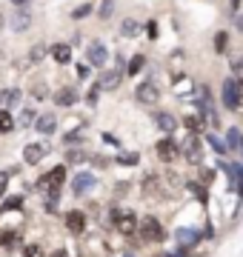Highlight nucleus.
Instances as JSON below:
<instances>
[{
  "label": "nucleus",
  "mask_w": 243,
  "mask_h": 257,
  "mask_svg": "<svg viewBox=\"0 0 243 257\" xmlns=\"http://www.w3.org/2000/svg\"><path fill=\"white\" fill-rule=\"evenodd\" d=\"M138 214L132 209H112L109 211V226H114V231L117 234H123V237H135L138 234Z\"/></svg>",
  "instance_id": "nucleus-1"
},
{
  "label": "nucleus",
  "mask_w": 243,
  "mask_h": 257,
  "mask_svg": "<svg viewBox=\"0 0 243 257\" xmlns=\"http://www.w3.org/2000/svg\"><path fill=\"white\" fill-rule=\"evenodd\" d=\"M163 237H166V229H163V223H160L158 217H152V214L141 217V223H138V240H141V243L158 246V243H163Z\"/></svg>",
  "instance_id": "nucleus-2"
},
{
  "label": "nucleus",
  "mask_w": 243,
  "mask_h": 257,
  "mask_svg": "<svg viewBox=\"0 0 243 257\" xmlns=\"http://www.w3.org/2000/svg\"><path fill=\"white\" fill-rule=\"evenodd\" d=\"M240 80L234 77V74H229V77H223V83H220V103H223L226 111H240Z\"/></svg>",
  "instance_id": "nucleus-3"
},
{
  "label": "nucleus",
  "mask_w": 243,
  "mask_h": 257,
  "mask_svg": "<svg viewBox=\"0 0 243 257\" xmlns=\"http://www.w3.org/2000/svg\"><path fill=\"white\" fill-rule=\"evenodd\" d=\"M180 157L189 166H203V143H200V135H186L183 138V143H180Z\"/></svg>",
  "instance_id": "nucleus-4"
},
{
  "label": "nucleus",
  "mask_w": 243,
  "mask_h": 257,
  "mask_svg": "<svg viewBox=\"0 0 243 257\" xmlns=\"http://www.w3.org/2000/svg\"><path fill=\"white\" fill-rule=\"evenodd\" d=\"M86 63L92 66V69H106V63H109V49H106V43H103L100 37H92L86 43Z\"/></svg>",
  "instance_id": "nucleus-5"
},
{
  "label": "nucleus",
  "mask_w": 243,
  "mask_h": 257,
  "mask_svg": "<svg viewBox=\"0 0 243 257\" xmlns=\"http://www.w3.org/2000/svg\"><path fill=\"white\" fill-rule=\"evenodd\" d=\"M155 155H158V160L160 163H166V166H172L175 160L180 157V143L172 135H163V138L155 143Z\"/></svg>",
  "instance_id": "nucleus-6"
},
{
  "label": "nucleus",
  "mask_w": 243,
  "mask_h": 257,
  "mask_svg": "<svg viewBox=\"0 0 243 257\" xmlns=\"http://www.w3.org/2000/svg\"><path fill=\"white\" fill-rule=\"evenodd\" d=\"M135 100L141 103V106H149V109L158 106L160 103V86L152 80V77L149 80H141L138 86H135Z\"/></svg>",
  "instance_id": "nucleus-7"
},
{
  "label": "nucleus",
  "mask_w": 243,
  "mask_h": 257,
  "mask_svg": "<svg viewBox=\"0 0 243 257\" xmlns=\"http://www.w3.org/2000/svg\"><path fill=\"white\" fill-rule=\"evenodd\" d=\"M123 77H126V72L123 69H100V74H97V89L100 92H117L120 89Z\"/></svg>",
  "instance_id": "nucleus-8"
},
{
  "label": "nucleus",
  "mask_w": 243,
  "mask_h": 257,
  "mask_svg": "<svg viewBox=\"0 0 243 257\" xmlns=\"http://www.w3.org/2000/svg\"><path fill=\"white\" fill-rule=\"evenodd\" d=\"M52 100H55L57 109H72V106H77V100H80V92H77L75 83H66V86H60V89L52 94Z\"/></svg>",
  "instance_id": "nucleus-9"
},
{
  "label": "nucleus",
  "mask_w": 243,
  "mask_h": 257,
  "mask_svg": "<svg viewBox=\"0 0 243 257\" xmlns=\"http://www.w3.org/2000/svg\"><path fill=\"white\" fill-rule=\"evenodd\" d=\"M94 186H97V177H94V172H77L75 177H69V189H72V194H77V197L89 194Z\"/></svg>",
  "instance_id": "nucleus-10"
},
{
  "label": "nucleus",
  "mask_w": 243,
  "mask_h": 257,
  "mask_svg": "<svg viewBox=\"0 0 243 257\" xmlns=\"http://www.w3.org/2000/svg\"><path fill=\"white\" fill-rule=\"evenodd\" d=\"M32 23H35V18H32L29 6H18V9H15V15L6 20V26H9L15 35H23V32H29V29H32Z\"/></svg>",
  "instance_id": "nucleus-11"
},
{
  "label": "nucleus",
  "mask_w": 243,
  "mask_h": 257,
  "mask_svg": "<svg viewBox=\"0 0 243 257\" xmlns=\"http://www.w3.org/2000/svg\"><path fill=\"white\" fill-rule=\"evenodd\" d=\"M49 57H52L57 66H72V63H75L72 43H66V40H57V43H52V46H49Z\"/></svg>",
  "instance_id": "nucleus-12"
},
{
  "label": "nucleus",
  "mask_w": 243,
  "mask_h": 257,
  "mask_svg": "<svg viewBox=\"0 0 243 257\" xmlns=\"http://www.w3.org/2000/svg\"><path fill=\"white\" fill-rule=\"evenodd\" d=\"M63 223H66V231L69 234H75V237H80L86 231V211H80V209H69L66 211V217H63Z\"/></svg>",
  "instance_id": "nucleus-13"
},
{
  "label": "nucleus",
  "mask_w": 243,
  "mask_h": 257,
  "mask_svg": "<svg viewBox=\"0 0 243 257\" xmlns=\"http://www.w3.org/2000/svg\"><path fill=\"white\" fill-rule=\"evenodd\" d=\"M175 240H178V246L192 248V246H197V243L203 240V229H192V226H178V229H175Z\"/></svg>",
  "instance_id": "nucleus-14"
},
{
  "label": "nucleus",
  "mask_w": 243,
  "mask_h": 257,
  "mask_svg": "<svg viewBox=\"0 0 243 257\" xmlns=\"http://www.w3.org/2000/svg\"><path fill=\"white\" fill-rule=\"evenodd\" d=\"M141 194L146 200H160V194H163V180L158 175H146L141 183Z\"/></svg>",
  "instance_id": "nucleus-15"
},
{
  "label": "nucleus",
  "mask_w": 243,
  "mask_h": 257,
  "mask_svg": "<svg viewBox=\"0 0 243 257\" xmlns=\"http://www.w3.org/2000/svg\"><path fill=\"white\" fill-rule=\"evenodd\" d=\"M35 132L43 135V138H52V135L57 132V114L55 111H43V114H38V120H35Z\"/></svg>",
  "instance_id": "nucleus-16"
},
{
  "label": "nucleus",
  "mask_w": 243,
  "mask_h": 257,
  "mask_svg": "<svg viewBox=\"0 0 243 257\" xmlns=\"http://www.w3.org/2000/svg\"><path fill=\"white\" fill-rule=\"evenodd\" d=\"M155 126L163 132V135H175L180 128V120L172 114V111H155Z\"/></svg>",
  "instance_id": "nucleus-17"
},
{
  "label": "nucleus",
  "mask_w": 243,
  "mask_h": 257,
  "mask_svg": "<svg viewBox=\"0 0 243 257\" xmlns=\"http://www.w3.org/2000/svg\"><path fill=\"white\" fill-rule=\"evenodd\" d=\"M46 55H49V46L40 40V43H35V46L26 52V57H23V63L29 66V69H35V66H40V63H46Z\"/></svg>",
  "instance_id": "nucleus-18"
},
{
  "label": "nucleus",
  "mask_w": 243,
  "mask_h": 257,
  "mask_svg": "<svg viewBox=\"0 0 243 257\" xmlns=\"http://www.w3.org/2000/svg\"><path fill=\"white\" fill-rule=\"evenodd\" d=\"M180 123H183V128H186L189 135H200V138H203L206 132H209V123H206L203 117H200V111H195V114H183V120H180Z\"/></svg>",
  "instance_id": "nucleus-19"
},
{
  "label": "nucleus",
  "mask_w": 243,
  "mask_h": 257,
  "mask_svg": "<svg viewBox=\"0 0 243 257\" xmlns=\"http://www.w3.org/2000/svg\"><path fill=\"white\" fill-rule=\"evenodd\" d=\"M117 32H120V37H126V40H138L143 32V23L138 18H123L120 26H117Z\"/></svg>",
  "instance_id": "nucleus-20"
},
{
  "label": "nucleus",
  "mask_w": 243,
  "mask_h": 257,
  "mask_svg": "<svg viewBox=\"0 0 243 257\" xmlns=\"http://www.w3.org/2000/svg\"><path fill=\"white\" fill-rule=\"evenodd\" d=\"M23 103V89H3L0 86V109H18Z\"/></svg>",
  "instance_id": "nucleus-21"
},
{
  "label": "nucleus",
  "mask_w": 243,
  "mask_h": 257,
  "mask_svg": "<svg viewBox=\"0 0 243 257\" xmlns=\"http://www.w3.org/2000/svg\"><path fill=\"white\" fill-rule=\"evenodd\" d=\"M43 155H46V146L43 143H26L23 146V163L26 166H38L43 160Z\"/></svg>",
  "instance_id": "nucleus-22"
},
{
  "label": "nucleus",
  "mask_w": 243,
  "mask_h": 257,
  "mask_svg": "<svg viewBox=\"0 0 243 257\" xmlns=\"http://www.w3.org/2000/svg\"><path fill=\"white\" fill-rule=\"evenodd\" d=\"M183 189H186V192L192 194L200 206H209V186H203L200 180H186V183H183Z\"/></svg>",
  "instance_id": "nucleus-23"
},
{
  "label": "nucleus",
  "mask_w": 243,
  "mask_h": 257,
  "mask_svg": "<svg viewBox=\"0 0 243 257\" xmlns=\"http://www.w3.org/2000/svg\"><path fill=\"white\" fill-rule=\"evenodd\" d=\"M223 143H226V149H229V155H237L240 146H243V132L237 126H229L226 135H223Z\"/></svg>",
  "instance_id": "nucleus-24"
},
{
  "label": "nucleus",
  "mask_w": 243,
  "mask_h": 257,
  "mask_svg": "<svg viewBox=\"0 0 243 257\" xmlns=\"http://www.w3.org/2000/svg\"><path fill=\"white\" fill-rule=\"evenodd\" d=\"M143 69H146V55H143V52H135V55L126 60V77H138Z\"/></svg>",
  "instance_id": "nucleus-25"
},
{
  "label": "nucleus",
  "mask_w": 243,
  "mask_h": 257,
  "mask_svg": "<svg viewBox=\"0 0 243 257\" xmlns=\"http://www.w3.org/2000/svg\"><path fill=\"white\" fill-rule=\"evenodd\" d=\"M229 43H232V35H229L226 29L215 32V37H212V49H215V55H226V52H229Z\"/></svg>",
  "instance_id": "nucleus-26"
},
{
  "label": "nucleus",
  "mask_w": 243,
  "mask_h": 257,
  "mask_svg": "<svg viewBox=\"0 0 243 257\" xmlns=\"http://www.w3.org/2000/svg\"><path fill=\"white\" fill-rule=\"evenodd\" d=\"M23 206H26V197H23V194L3 197V203H0V214H6V211H20Z\"/></svg>",
  "instance_id": "nucleus-27"
},
{
  "label": "nucleus",
  "mask_w": 243,
  "mask_h": 257,
  "mask_svg": "<svg viewBox=\"0 0 243 257\" xmlns=\"http://www.w3.org/2000/svg\"><path fill=\"white\" fill-rule=\"evenodd\" d=\"M94 15V3L92 0H86V3H80V6H75V9L69 12V18L75 20V23H80V20H86V18H92Z\"/></svg>",
  "instance_id": "nucleus-28"
},
{
  "label": "nucleus",
  "mask_w": 243,
  "mask_h": 257,
  "mask_svg": "<svg viewBox=\"0 0 243 257\" xmlns=\"http://www.w3.org/2000/svg\"><path fill=\"white\" fill-rule=\"evenodd\" d=\"M112 15H114V0H100V6H94V18L97 20H112Z\"/></svg>",
  "instance_id": "nucleus-29"
},
{
  "label": "nucleus",
  "mask_w": 243,
  "mask_h": 257,
  "mask_svg": "<svg viewBox=\"0 0 243 257\" xmlns=\"http://www.w3.org/2000/svg\"><path fill=\"white\" fill-rule=\"evenodd\" d=\"M35 120H38V111L32 109V106H23V111L18 114V120H15V123H18L20 128H29V126H35Z\"/></svg>",
  "instance_id": "nucleus-30"
},
{
  "label": "nucleus",
  "mask_w": 243,
  "mask_h": 257,
  "mask_svg": "<svg viewBox=\"0 0 243 257\" xmlns=\"http://www.w3.org/2000/svg\"><path fill=\"white\" fill-rule=\"evenodd\" d=\"M89 160V155H86L83 149H69L66 146V166H80Z\"/></svg>",
  "instance_id": "nucleus-31"
},
{
  "label": "nucleus",
  "mask_w": 243,
  "mask_h": 257,
  "mask_svg": "<svg viewBox=\"0 0 243 257\" xmlns=\"http://www.w3.org/2000/svg\"><path fill=\"white\" fill-rule=\"evenodd\" d=\"M15 117H12V111L9 109H0V135H12L15 132Z\"/></svg>",
  "instance_id": "nucleus-32"
},
{
  "label": "nucleus",
  "mask_w": 243,
  "mask_h": 257,
  "mask_svg": "<svg viewBox=\"0 0 243 257\" xmlns=\"http://www.w3.org/2000/svg\"><path fill=\"white\" fill-rule=\"evenodd\" d=\"M203 138H206V143H209V146L215 149V155H220V157H226V155H229V149H226V143H223L220 138H215L212 132H206Z\"/></svg>",
  "instance_id": "nucleus-33"
},
{
  "label": "nucleus",
  "mask_w": 243,
  "mask_h": 257,
  "mask_svg": "<svg viewBox=\"0 0 243 257\" xmlns=\"http://www.w3.org/2000/svg\"><path fill=\"white\" fill-rule=\"evenodd\" d=\"M114 163L117 166H138L141 163V155L138 152H120V155H114Z\"/></svg>",
  "instance_id": "nucleus-34"
},
{
  "label": "nucleus",
  "mask_w": 243,
  "mask_h": 257,
  "mask_svg": "<svg viewBox=\"0 0 243 257\" xmlns=\"http://www.w3.org/2000/svg\"><path fill=\"white\" fill-rule=\"evenodd\" d=\"M23 257H46V251H43L40 243H26L23 246Z\"/></svg>",
  "instance_id": "nucleus-35"
},
{
  "label": "nucleus",
  "mask_w": 243,
  "mask_h": 257,
  "mask_svg": "<svg viewBox=\"0 0 243 257\" xmlns=\"http://www.w3.org/2000/svg\"><path fill=\"white\" fill-rule=\"evenodd\" d=\"M86 106H89V109H94V106H97V100H100V89H97V83H94L92 89H89V92H86Z\"/></svg>",
  "instance_id": "nucleus-36"
},
{
  "label": "nucleus",
  "mask_w": 243,
  "mask_h": 257,
  "mask_svg": "<svg viewBox=\"0 0 243 257\" xmlns=\"http://www.w3.org/2000/svg\"><path fill=\"white\" fill-rule=\"evenodd\" d=\"M32 97H35V100H46V97H49V86H46V83H35Z\"/></svg>",
  "instance_id": "nucleus-37"
},
{
  "label": "nucleus",
  "mask_w": 243,
  "mask_h": 257,
  "mask_svg": "<svg viewBox=\"0 0 243 257\" xmlns=\"http://www.w3.org/2000/svg\"><path fill=\"white\" fill-rule=\"evenodd\" d=\"M83 135H80V132H69V135H63V143L66 146H77V143H83Z\"/></svg>",
  "instance_id": "nucleus-38"
},
{
  "label": "nucleus",
  "mask_w": 243,
  "mask_h": 257,
  "mask_svg": "<svg viewBox=\"0 0 243 257\" xmlns=\"http://www.w3.org/2000/svg\"><path fill=\"white\" fill-rule=\"evenodd\" d=\"M197 180H200L203 186H209L212 180H215V169H209V166H206V169H200V175H197Z\"/></svg>",
  "instance_id": "nucleus-39"
},
{
  "label": "nucleus",
  "mask_w": 243,
  "mask_h": 257,
  "mask_svg": "<svg viewBox=\"0 0 243 257\" xmlns=\"http://www.w3.org/2000/svg\"><path fill=\"white\" fill-rule=\"evenodd\" d=\"M146 37H149L152 43L158 40V20H149V23H146Z\"/></svg>",
  "instance_id": "nucleus-40"
},
{
  "label": "nucleus",
  "mask_w": 243,
  "mask_h": 257,
  "mask_svg": "<svg viewBox=\"0 0 243 257\" xmlns=\"http://www.w3.org/2000/svg\"><path fill=\"white\" fill-rule=\"evenodd\" d=\"M89 74H92V66L86 63V60H83V63H77V77H80V80H86Z\"/></svg>",
  "instance_id": "nucleus-41"
},
{
  "label": "nucleus",
  "mask_w": 243,
  "mask_h": 257,
  "mask_svg": "<svg viewBox=\"0 0 243 257\" xmlns=\"http://www.w3.org/2000/svg\"><path fill=\"white\" fill-rule=\"evenodd\" d=\"M6 189H9V175H6V172H0V200L6 197Z\"/></svg>",
  "instance_id": "nucleus-42"
},
{
  "label": "nucleus",
  "mask_w": 243,
  "mask_h": 257,
  "mask_svg": "<svg viewBox=\"0 0 243 257\" xmlns=\"http://www.w3.org/2000/svg\"><path fill=\"white\" fill-rule=\"evenodd\" d=\"M229 66H232V74L237 77V74L243 72V57H232V63H229Z\"/></svg>",
  "instance_id": "nucleus-43"
},
{
  "label": "nucleus",
  "mask_w": 243,
  "mask_h": 257,
  "mask_svg": "<svg viewBox=\"0 0 243 257\" xmlns=\"http://www.w3.org/2000/svg\"><path fill=\"white\" fill-rule=\"evenodd\" d=\"M103 143H109V146H114V149H120V140L114 138V135H109V132H103Z\"/></svg>",
  "instance_id": "nucleus-44"
},
{
  "label": "nucleus",
  "mask_w": 243,
  "mask_h": 257,
  "mask_svg": "<svg viewBox=\"0 0 243 257\" xmlns=\"http://www.w3.org/2000/svg\"><path fill=\"white\" fill-rule=\"evenodd\" d=\"M49 257H72V254H69V248H52Z\"/></svg>",
  "instance_id": "nucleus-45"
},
{
  "label": "nucleus",
  "mask_w": 243,
  "mask_h": 257,
  "mask_svg": "<svg viewBox=\"0 0 243 257\" xmlns=\"http://www.w3.org/2000/svg\"><path fill=\"white\" fill-rule=\"evenodd\" d=\"M232 20H234V26L243 32V15H240V12H232Z\"/></svg>",
  "instance_id": "nucleus-46"
},
{
  "label": "nucleus",
  "mask_w": 243,
  "mask_h": 257,
  "mask_svg": "<svg viewBox=\"0 0 243 257\" xmlns=\"http://www.w3.org/2000/svg\"><path fill=\"white\" fill-rule=\"evenodd\" d=\"M240 3H243V0H229V9H232V12H240Z\"/></svg>",
  "instance_id": "nucleus-47"
},
{
  "label": "nucleus",
  "mask_w": 243,
  "mask_h": 257,
  "mask_svg": "<svg viewBox=\"0 0 243 257\" xmlns=\"http://www.w3.org/2000/svg\"><path fill=\"white\" fill-rule=\"evenodd\" d=\"M29 3H32V0H12V6H15V9H18V6H29Z\"/></svg>",
  "instance_id": "nucleus-48"
},
{
  "label": "nucleus",
  "mask_w": 243,
  "mask_h": 257,
  "mask_svg": "<svg viewBox=\"0 0 243 257\" xmlns=\"http://www.w3.org/2000/svg\"><path fill=\"white\" fill-rule=\"evenodd\" d=\"M6 20H9V18H6V15H3V12H0V32H3V29H6Z\"/></svg>",
  "instance_id": "nucleus-49"
},
{
  "label": "nucleus",
  "mask_w": 243,
  "mask_h": 257,
  "mask_svg": "<svg viewBox=\"0 0 243 257\" xmlns=\"http://www.w3.org/2000/svg\"><path fill=\"white\" fill-rule=\"evenodd\" d=\"M152 257H172V254H166V251H160V254H152Z\"/></svg>",
  "instance_id": "nucleus-50"
},
{
  "label": "nucleus",
  "mask_w": 243,
  "mask_h": 257,
  "mask_svg": "<svg viewBox=\"0 0 243 257\" xmlns=\"http://www.w3.org/2000/svg\"><path fill=\"white\" fill-rule=\"evenodd\" d=\"M123 257H135V254H132V251H126V254H123Z\"/></svg>",
  "instance_id": "nucleus-51"
},
{
  "label": "nucleus",
  "mask_w": 243,
  "mask_h": 257,
  "mask_svg": "<svg viewBox=\"0 0 243 257\" xmlns=\"http://www.w3.org/2000/svg\"><path fill=\"white\" fill-rule=\"evenodd\" d=\"M206 3H215V0H206Z\"/></svg>",
  "instance_id": "nucleus-52"
},
{
  "label": "nucleus",
  "mask_w": 243,
  "mask_h": 257,
  "mask_svg": "<svg viewBox=\"0 0 243 257\" xmlns=\"http://www.w3.org/2000/svg\"><path fill=\"white\" fill-rule=\"evenodd\" d=\"M240 155H243V146H240Z\"/></svg>",
  "instance_id": "nucleus-53"
}]
</instances>
